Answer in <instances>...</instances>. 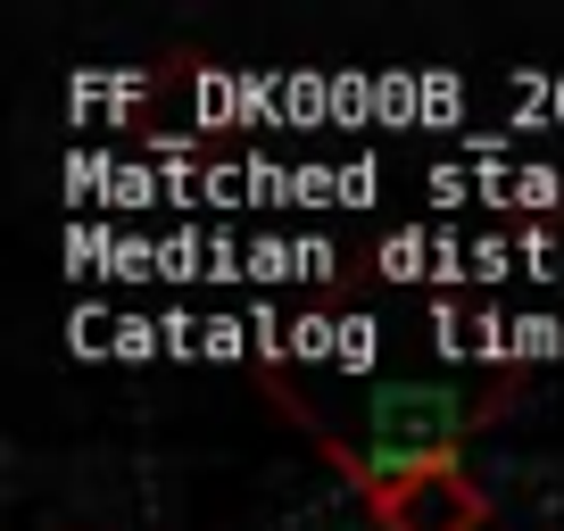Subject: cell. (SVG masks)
<instances>
[{
	"instance_id": "6da1fadb",
	"label": "cell",
	"mask_w": 564,
	"mask_h": 531,
	"mask_svg": "<svg viewBox=\"0 0 564 531\" xmlns=\"http://www.w3.org/2000/svg\"><path fill=\"white\" fill-rule=\"evenodd\" d=\"M282 408L340 465V481L382 498L399 481L432 474V465H457V448L507 415V390L498 382L490 390H465V382H340V390L282 382Z\"/></svg>"
},
{
	"instance_id": "7a4b0ae2",
	"label": "cell",
	"mask_w": 564,
	"mask_h": 531,
	"mask_svg": "<svg viewBox=\"0 0 564 531\" xmlns=\"http://www.w3.org/2000/svg\"><path fill=\"white\" fill-rule=\"evenodd\" d=\"M366 507L382 531H481L490 523V498H481V481L465 465H432V474L399 481V490L366 498Z\"/></svg>"
}]
</instances>
